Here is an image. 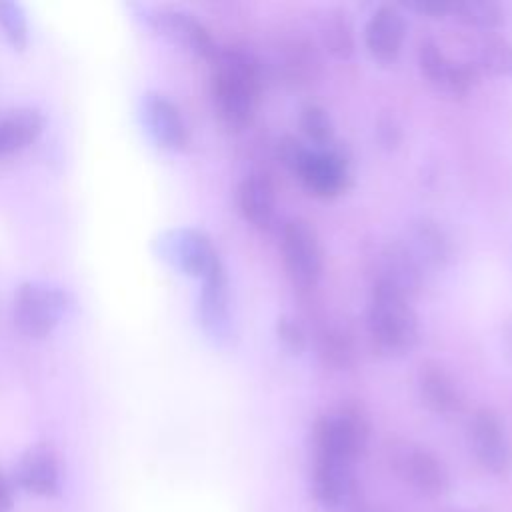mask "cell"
<instances>
[{"instance_id": "6da1fadb", "label": "cell", "mask_w": 512, "mask_h": 512, "mask_svg": "<svg viewBox=\"0 0 512 512\" xmlns=\"http://www.w3.org/2000/svg\"><path fill=\"white\" fill-rule=\"evenodd\" d=\"M212 62L210 94L218 120L224 128L240 132L252 124L262 92L258 58L238 46L218 48Z\"/></svg>"}, {"instance_id": "7a4b0ae2", "label": "cell", "mask_w": 512, "mask_h": 512, "mask_svg": "<svg viewBox=\"0 0 512 512\" xmlns=\"http://www.w3.org/2000/svg\"><path fill=\"white\" fill-rule=\"evenodd\" d=\"M406 296L372 284L366 308V330L380 354L402 356L410 352L420 334L418 314Z\"/></svg>"}, {"instance_id": "3957f363", "label": "cell", "mask_w": 512, "mask_h": 512, "mask_svg": "<svg viewBox=\"0 0 512 512\" xmlns=\"http://www.w3.org/2000/svg\"><path fill=\"white\" fill-rule=\"evenodd\" d=\"M370 426L358 406L346 404L322 414L312 430L314 456L354 464L366 450Z\"/></svg>"}, {"instance_id": "277c9868", "label": "cell", "mask_w": 512, "mask_h": 512, "mask_svg": "<svg viewBox=\"0 0 512 512\" xmlns=\"http://www.w3.org/2000/svg\"><path fill=\"white\" fill-rule=\"evenodd\" d=\"M280 256L290 282L310 290L318 284L324 270V252L316 228L304 218H290L282 226Z\"/></svg>"}, {"instance_id": "5b68a950", "label": "cell", "mask_w": 512, "mask_h": 512, "mask_svg": "<svg viewBox=\"0 0 512 512\" xmlns=\"http://www.w3.org/2000/svg\"><path fill=\"white\" fill-rule=\"evenodd\" d=\"M66 294L46 282H26L14 296V322L30 338L50 334L66 314Z\"/></svg>"}, {"instance_id": "8992f818", "label": "cell", "mask_w": 512, "mask_h": 512, "mask_svg": "<svg viewBox=\"0 0 512 512\" xmlns=\"http://www.w3.org/2000/svg\"><path fill=\"white\" fill-rule=\"evenodd\" d=\"M388 462L396 476L428 498L442 496L450 478L442 460L428 448L414 442H394L388 448Z\"/></svg>"}, {"instance_id": "52a82bcc", "label": "cell", "mask_w": 512, "mask_h": 512, "mask_svg": "<svg viewBox=\"0 0 512 512\" xmlns=\"http://www.w3.org/2000/svg\"><path fill=\"white\" fill-rule=\"evenodd\" d=\"M158 254L180 272L204 278L222 264L212 240L198 228H172L158 236Z\"/></svg>"}, {"instance_id": "ba28073f", "label": "cell", "mask_w": 512, "mask_h": 512, "mask_svg": "<svg viewBox=\"0 0 512 512\" xmlns=\"http://www.w3.org/2000/svg\"><path fill=\"white\" fill-rule=\"evenodd\" d=\"M468 440L478 464L494 474L504 476L512 468V442L500 416L490 408H478L468 422Z\"/></svg>"}, {"instance_id": "9c48e42d", "label": "cell", "mask_w": 512, "mask_h": 512, "mask_svg": "<svg viewBox=\"0 0 512 512\" xmlns=\"http://www.w3.org/2000/svg\"><path fill=\"white\" fill-rule=\"evenodd\" d=\"M294 176L312 196L334 198L350 182V158L334 142L324 148H310Z\"/></svg>"}, {"instance_id": "30bf717a", "label": "cell", "mask_w": 512, "mask_h": 512, "mask_svg": "<svg viewBox=\"0 0 512 512\" xmlns=\"http://www.w3.org/2000/svg\"><path fill=\"white\" fill-rule=\"evenodd\" d=\"M146 22L166 36L170 42L178 44L180 48L212 60L218 52V44L210 30L190 12L180 8H148L144 10Z\"/></svg>"}, {"instance_id": "8fae6325", "label": "cell", "mask_w": 512, "mask_h": 512, "mask_svg": "<svg viewBox=\"0 0 512 512\" xmlns=\"http://www.w3.org/2000/svg\"><path fill=\"white\" fill-rule=\"evenodd\" d=\"M418 68L432 86L450 96H464L478 82L476 64L450 58L432 38L418 44Z\"/></svg>"}, {"instance_id": "7c38bea8", "label": "cell", "mask_w": 512, "mask_h": 512, "mask_svg": "<svg viewBox=\"0 0 512 512\" xmlns=\"http://www.w3.org/2000/svg\"><path fill=\"white\" fill-rule=\"evenodd\" d=\"M198 322L214 342H226L232 334L230 282L224 264L202 278L198 294Z\"/></svg>"}, {"instance_id": "4fadbf2b", "label": "cell", "mask_w": 512, "mask_h": 512, "mask_svg": "<svg viewBox=\"0 0 512 512\" xmlns=\"http://www.w3.org/2000/svg\"><path fill=\"white\" fill-rule=\"evenodd\" d=\"M422 278L424 268L410 252L406 242H390L380 250L372 284L390 288L412 300L422 286Z\"/></svg>"}, {"instance_id": "5bb4252c", "label": "cell", "mask_w": 512, "mask_h": 512, "mask_svg": "<svg viewBox=\"0 0 512 512\" xmlns=\"http://www.w3.org/2000/svg\"><path fill=\"white\" fill-rule=\"evenodd\" d=\"M312 492L318 504L326 510H342L356 498L354 464L314 456Z\"/></svg>"}, {"instance_id": "9a60e30c", "label": "cell", "mask_w": 512, "mask_h": 512, "mask_svg": "<svg viewBox=\"0 0 512 512\" xmlns=\"http://www.w3.org/2000/svg\"><path fill=\"white\" fill-rule=\"evenodd\" d=\"M408 24L402 10L394 4H380L364 24V46L374 60L392 62L398 58Z\"/></svg>"}, {"instance_id": "2e32d148", "label": "cell", "mask_w": 512, "mask_h": 512, "mask_svg": "<svg viewBox=\"0 0 512 512\" xmlns=\"http://www.w3.org/2000/svg\"><path fill=\"white\" fill-rule=\"evenodd\" d=\"M142 120L152 140L166 150H182L188 142V126L180 108L162 92L142 96Z\"/></svg>"}, {"instance_id": "e0dca14e", "label": "cell", "mask_w": 512, "mask_h": 512, "mask_svg": "<svg viewBox=\"0 0 512 512\" xmlns=\"http://www.w3.org/2000/svg\"><path fill=\"white\" fill-rule=\"evenodd\" d=\"M240 214L254 228H268L276 214V186L264 172H248L236 190Z\"/></svg>"}, {"instance_id": "ac0fdd59", "label": "cell", "mask_w": 512, "mask_h": 512, "mask_svg": "<svg viewBox=\"0 0 512 512\" xmlns=\"http://www.w3.org/2000/svg\"><path fill=\"white\" fill-rule=\"evenodd\" d=\"M418 392L428 410L450 416L462 406V392L452 374L438 362H422L418 368Z\"/></svg>"}, {"instance_id": "d6986e66", "label": "cell", "mask_w": 512, "mask_h": 512, "mask_svg": "<svg viewBox=\"0 0 512 512\" xmlns=\"http://www.w3.org/2000/svg\"><path fill=\"white\" fill-rule=\"evenodd\" d=\"M58 462L50 448H30L16 466L18 484L38 496H50L58 490Z\"/></svg>"}, {"instance_id": "ffe728a7", "label": "cell", "mask_w": 512, "mask_h": 512, "mask_svg": "<svg viewBox=\"0 0 512 512\" xmlns=\"http://www.w3.org/2000/svg\"><path fill=\"white\" fill-rule=\"evenodd\" d=\"M406 246L420 266H444L450 258V238L444 228L428 218H420L410 226Z\"/></svg>"}, {"instance_id": "44dd1931", "label": "cell", "mask_w": 512, "mask_h": 512, "mask_svg": "<svg viewBox=\"0 0 512 512\" xmlns=\"http://www.w3.org/2000/svg\"><path fill=\"white\" fill-rule=\"evenodd\" d=\"M44 118L36 108H16L0 116V156L22 150L42 132Z\"/></svg>"}, {"instance_id": "7402d4cb", "label": "cell", "mask_w": 512, "mask_h": 512, "mask_svg": "<svg viewBox=\"0 0 512 512\" xmlns=\"http://www.w3.org/2000/svg\"><path fill=\"white\" fill-rule=\"evenodd\" d=\"M450 16L486 32H492L504 22V10L494 0H452Z\"/></svg>"}, {"instance_id": "603a6c76", "label": "cell", "mask_w": 512, "mask_h": 512, "mask_svg": "<svg viewBox=\"0 0 512 512\" xmlns=\"http://www.w3.org/2000/svg\"><path fill=\"white\" fill-rule=\"evenodd\" d=\"M320 34H322L324 46L332 56L346 60L354 54V34H352V24L346 12H340V10L328 12V16H324Z\"/></svg>"}, {"instance_id": "cb8c5ba5", "label": "cell", "mask_w": 512, "mask_h": 512, "mask_svg": "<svg viewBox=\"0 0 512 512\" xmlns=\"http://www.w3.org/2000/svg\"><path fill=\"white\" fill-rule=\"evenodd\" d=\"M478 62L492 74L512 78V42L496 32H486L478 46Z\"/></svg>"}, {"instance_id": "d4e9b609", "label": "cell", "mask_w": 512, "mask_h": 512, "mask_svg": "<svg viewBox=\"0 0 512 512\" xmlns=\"http://www.w3.org/2000/svg\"><path fill=\"white\" fill-rule=\"evenodd\" d=\"M298 126L302 134L314 144V148H324L334 142V122L328 110L320 104H304L298 114Z\"/></svg>"}, {"instance_id": "484cf974", "label": "cell", "mask_w": 512, "mask_h": 512, "mask_svg": "<svg viewBox=\"0 0 512 512\" xmlns=\"http://www.w3.org/2000/svg\"><path fill=\"white\" fill-rule=\"evenodd\" d=\"M0 26L6 38L16 48H24L28 42V20L24 8L18 2L0 0Z\"/></svg>"}, {"instance_id": "4316f807", "label": "cell", "mask_w": 512, "mask_h": 512, "mask_svg": "<svg viewBox=\"0 0 512 512\" xmlns=\"http://www.w3.org/2000/svg\"><path fill=\"white\" fill-rule=\"evenodd\" d=\"M274 332H276V338L280 342V346L288 352V354H302L306 350V332L302 328V324L292 318V316H278L276 320V326H274Z\"/></svg>"}, {"instance_id": "83f0119b", "label": "cell", "mask_w": 512, "mask_h": 512, "mask_svg": "<svg viewBox=\"0 0 512 512\" xmlns=\"http://www.w3.org/2000/svg\"><path fill=\"white\" fill-rule=\"evenodd\" d=\"M310 146H306L298 136L294 134H284L278 144H276V156L282 162V166L286 170H290L292 174L298 172L300 164L304 162V158L308 156Z\"/></svg>"}, {"instance_id": "f1b7e54d", "label": "cell", "mask_w": 512, "mask_h": 512, "mask_svg": "<svg viewBox=\"0 0 512 512\" xmlns=\"http://www.w3.org/2000/svg\"><path fill=\"white\" fill-rule=\"evenodd\" d=\"M322 356L326 358V362L338 366V368H344L348 366L350 362V356H352V348H350V342L346 338L344 332L340 330H328L324 336H322V348H320Z\"/></svg>"}, {"instance_id": "f546056e", "label": "cell", "mask_w": 512, "mask_h": 512, "mask_svg": "<svg viewBox=\"0 0 512 512\" xmlns=\"http://www.w3.org/2000/svg\"><path fill=\"white\" fill-rule=\"evenodd\" d=\"M374 132H376V138H378L380 146L386 148V150L398 148L402 138H404V130H402L400 120L390 112H382L376 118V130Z\"/></svg>"}, {"instance_id": "4dcf8cb0", "label": "cell", "mask_w": 512, "mask_h": 512, "mask_svg": "<svg viewBox=\"0 0 512 512\" xmlns=\"http://www.w3.org/2000/svg\"><path fill=\"white\" fill-rule=\"evenodd\" d=\"M410 10L418 14H426L430 18H446L452 10V0H414L406 4Z\"/></svg>"}, {"instance_id": "1f68e13d", "label": "cell", "mask_w": 512, "mask_h": 512, "mask_svg": "<svg viewBox=\"0 0 512 512\" xmlns=\"http://www.w3.org/2000/svg\"><path fill=\"white\" fill-rule=\"evenodd\" d=\"M12 488L6 476L0 470V512H10L12 510Z\"/></svg>"}, {"instance_id": "d6a6232c", "label": "cell", "mask_w": 512, "mask_h": 512, "mask_svg": "<svg viewBox=\"0 0 512 512\" xmlns=\"http://www.w3.org/2000/svg\"><path fill=\"white\" fill-rule=\"evenodd\" d=\"M358 512H384L380 508H364V510H358Z\"/></svg>"}]
</instances>
